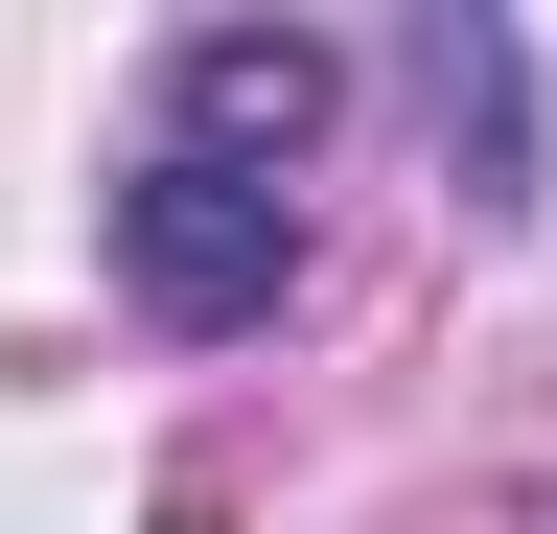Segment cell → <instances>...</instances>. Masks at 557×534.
I'll list each match as a JSON object with an SVG mask.
<instances>
[{
	"instance_id": "cell-1",
	"label": "cell",
	"mask_w": 557,
	"mask_h": 534,
	"mask_svg": "<svg viewBox=\"0 0 557 534\" xmlns=\"http://www.w3.org/2000/svg\"><path fill=\"white\" fill-rule=\"evenodd\" d=\"M116 280L163 302V325H256L278 280H302V186H256V163H186V140H163V163L116 186Z\"/></svg>"
},
{
	"instance_id": "cell-2",
	"label": "cell",
	"mask_w": 557,
	"mask_h": 534,
	"mask_svg": "<svg viewBox=\"0 0 557 534\" xmlns=\"http://www.w3.org/2000/svg\"><path fill=\"white\" fill-rule=\"evenodd\" d=\"M163 116H186V163H256V186H278V163L325 140V47H302V24H209L186 71H163Z\"/></svg>"
}]
</instances>
